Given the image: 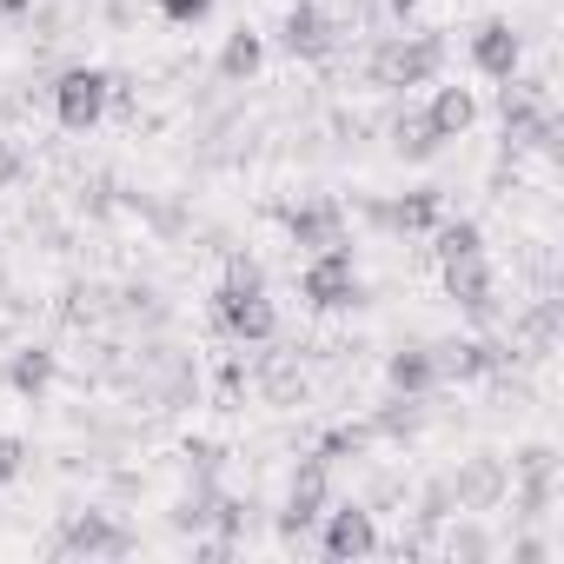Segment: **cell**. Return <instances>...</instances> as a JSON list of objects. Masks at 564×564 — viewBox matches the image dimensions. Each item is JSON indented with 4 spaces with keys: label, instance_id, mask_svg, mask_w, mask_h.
Segmentation results:
<instances>
[{
    "label": "cell",
    "instance_id": "cell-1",
    "mask_svg": "<svg viewBox=\"0 0 564 564\" xmlns=\"http://www.w3.org/2000/svg\"><path fill=\"white\" fill-rule=\"evenodd\" d=\"M213 319H219V333L239 339V346H265V339L279 333V313H272V300H265L259 259H246V252L226 259V279L213 286Z\"/></svg>",
    "mask_w": 564,
    "mask_h": 564
},
{
    "label": "cell",
    "instance_id": "cell-2",
    "mask_svg": "<svg viewBox=\"0 0 564 564\" xmlns=\"http://www.w3.org/2000/svg\"><path fill=\"white\" fill-rule=\"evenodd\" d=\"M438 67H445V34H386L366 61V80L386 94H405V87L438 80Z\"/></svg>",
    "mask_w": 564,
    "mask_h": 564
},
{
    "label": "cell",
    "instance_id": "cell-3",
    "mask_svg": "<svg viewBox=\"0 0 564 564\" xmlns=\"http://www.w3.org/2000/svg\"><path fill=\"white\" fill-rule=\"evenodd\" d=\"M498 120H505V147H538L557 153V107H551V80H498Z\"/></svg>",
    "mask_w": 564,
    "mask_h": 564
},
{
    "label": "cell",
    "instance_id": "cell-4",
    "mask_svg": "<svg viewBox=\"0 0 564 564\" xmlns=\"http://www.w3.org/2000/svg\"><path fill=\"white\" fill-rule=\"evenodd\" d=\"M300 293H306L313 313H346V306H359V300H366V279H359L352 246H319V252L306 259V272H300Z\"/></svg>",
    "mask_w": 564,
    "mask_h": 564
},
{
    "label": "cell",
    "instance_id": "cell-5",
    "mask_svg": "<svg viewBox=\"0 0 564 564\" xmlns=\"http://www.w3.org/2000/svg\"><path fill=\"white\" fill-rule=\"evenodd\" d=\"M47 100H54V120H61L67 133H94V127L107 120V107H113V74H107V67H67V74L47 87Z\"/></svg>",
    "mask_w": 564,
    "mask_h": 564
},
{
    "label": "cell",
    "instance_id": "cell-6",
    "mask_svg": "<svg viewBox=\"0 0 564 564\" xmlns=\"http://www.w3.org/2000/svg\"><path fill=\"white\" fill-rule=\"evenodd\" d=\"M47 551H54V557H133L140 538H133L113 511H74Z\"/></svg>",
    "mask_w": 564,
    "mask_h": 564
},
{
    "label": "cell",
    "instance_id": "cell-7",
    "mask_svg": "<svg viewBox=\"0 0 564 564\" xmlns=\"http://www.w3.org/2000/svg\"><path fill=\"white\" fill-rule=\"evenodd\" d=\"M326 498H333V465L313 452V458H300V471H293V485H286V505H279V538L300 544V538L319 524Z\"/></svg>",
    "mask_w": 564,
    "mask_h": 564
},
{
    "label": "cell",
    "instance_id": "cell-8",
    "mask_svg": "<svg viewBox=\"0 0 564 564\" xmlns=\"http://www.w3.org/2000/svg\"><path fill=\"white\" fill-rule=\"evenodd\" d=\"M140 386L153 392V405H193L199 399V366H193V352H180V346H140Z\"/></svg>",
    "mask_w": 564,
    "mask_h": 564
},
{
    "label": "cell",
    "instance_id": "cell-9",
    "mask_svg": "<svg viewBox=\"0 0 564 564\" xmlns=\"http://www.w3.org/2000/svg\"><path fill=\"white\" fill-rule=\"evenodd\" d=\"M445 300L471 319V326H491L498 319V279L485 265V252H465V259H445Z\"/></svg>",
    "mask_w": 564,
    "mask_h": 564
},
{
    "label": "cell",
    "instance_id": "cell-10",
    "mask_svg": "<svg viewBox=\"0 0 564 564\" xmlns=\"http://www.w3.org/2000/svg\"><path fill=\"white\" fill-rule=\"evenodd\" d=\"M432 352H438V379H452V386L505 379V366H518V352L505 339H452V346H432Z\"/></svg>",
    "mask_w": 564,
    "mask_h": 564
},
{
    "label": "cell",
    "instance_id": "cell-11",
    "mask_svg": "<svg viewBox=\"0 0 564 564\" xmlns=\"http://www.w3.org/2000/svg\"><path fill=\"white\" fill-rule=\"evenodd\" d=\"M279 47H286L293 61H326L339 47V28H333V14L319 8V0H293L286 21H279Z\"/></svg>",
    "mask_w": 564,
    "mask_h": 564
},
{
    "label": "cell",
    "instance_id": "cell-12",
    "mask_svg": "<svg viewBox=\"0 0 564 564\" xmlns=\"http://www.w3.org/2000/svg\"><path fill=\"white\" fill-rule=\"evenodd\" d=\"M366 219L412 239V232H432L445 219V193L438 186H419V193H399V199H366Z\"/></svg>",
    "mask_w": 564,
    "mask_h": 564
},
{
    "label": "cell",
    "instance_id": "cell-13",
    "mask_svg": "<svg viewBox=\"0 0 564 564\" xmlns=\"http://www.w3.org/2000/svg\"><path fill=\"white\" fill-rule=\"evenodd\" d=\"M445 485H452V505L458 511H498L505 491H511V465L505 458H465Z\"/></svg>",
    "mask_w": 564,
    "mask_h": 564
},
{
    "label": "cell",
    "instance_id": "cell-14",
    "mask_svg": "<svg viewBox=\"0 0 564 564\" xmlns=\"http://www.w3.org/2000/svg\"><path fill=\"white\" fill-rule=\"evenodd\" d=\"M319 518H326L319 551H326L333 564H352V557H372V551H379V524H372L366 505H333V511H319Z\"/></svg>",
    "mask_w": 564,
    "mask_h": 564
},
{
    "label": "cell",
    "instance_id": "cell-15",
    "mask_svg": "<svg viewBox=\"0 0 564 564\" xmlns=\"http://www.w3.org/2000/svg\"><path fill=\"white\" fill-rule=\"evenodd\" d=\"M279 219H286L293 246H306V252H319V246H346V206H339V199H326V193H313V199L286 206Z\"/></svg>",
    "mask_w": 564,
    "mask_h": 564
},
{
    "label": "cell",
    "instance_id": "cell-16",
    "mask_svg": "<svg viewBox=\"0 0 564 564\" xmlns=\"http://www.w3.org/2000/svg\"><path fill=\"white\" fill-rule=\"evenodd\" d=\"M518 61H524V41H518L511 21H485V28L471 34V67H478L485 80H511Z\"/></svg>",
    "mask_w": 564,
    "mask_h": 564
},
{
    "label": "cell",
    "instance_id": "cell-17",
    "mask_svg": "<svg viewBox=\"0 0 564 564\" xmlns=\"http://www.w3.org/2000/svg\"><path fill=\"white\" fill-rule=\"evenodd\" d=\"M54 379H61V352H54V346H21V352H8V392H14V399L41 405V399L54 392Z\"/></svg>",
    "mask_w": 564,
    "mask_h": 564
},
{
    "label": "cell",
    "instance_id": "cell-18",
    "mask_svg": "<svg viewBox=\"0 0 564 564\" xmlns=\"http://www.w3.org/2000/svg\"><path fill=\"white\" fill-rule=\"evenodd\" d=\"M386 379H392V392H405V399H432V392L445 386L432 346H399V352L386 359Z\"/></svg>",
    "mask_w": 564,
    "mask_h": 564
},
{
    "label": "cell",
    "instance_id": "cell-19",
    "mask_svg": "<svg viewBox=\"0 0 564 564\" xmlns=\"http://www.w3.org/2000/svg\"><path fill=\"white\" fill-rule=\"evenodd\" d=\"M471 120H478V100H471L465 87H438V94H432V107H425V127H432V140H438V147H445V140H458Z\"/></svg>",
    "mask_w": 564,
    "mask_h": 564
},
{
    "label": "cell",
    "instance_id": "cell-20",
    "mask_svg": "<svg viewBox=\"0 0 564 564\" xmlns=\"http://www.w3.org/2000/svg\"><path fill=\"white\" fill-rule=\"evenodd\" d=\"M259 61H265V41H259L252 28H239V34H226V47H219V80H226V87H246V80L259 74Z\"/></svg>",
    "mask_w": 564,
    "mask_h": 564
},
{
    "label": "cell",
    "instance_id": "cell-21",
    "mask_svg": "<svg viewBox=\"0 0 564 564\" xmlns=\"http://www.w3.org/2000/svg\"><path fill=\"white\" fill-rule=\"evenodd\" d=\"M259 392H265L272 405H293V399H306V372H300V359H293V352L265 359V366H259Z\"/></svg>",
    "mask_w": 564,
    "mask_h": 564
},
{
    "label": "cell",
    "instance_id": "cell-22",
    "mask_svg": "<svg viewBox=\"0 0 564 564\" xmlns=\"http://www.w3.org/2000/svg\"><path fill=\"white\" fill-rule=\"evenodd\" d=\"M432 252H438V265H445V259H465V252H485L478 219H438V226H432Z\"/></svg>",
    "mask_w": 564,
    "mask_h": 564
},
{
    "label": "cell",
    "instance_id": "cell-23",
    "mask_svg": "<svg viewBox=\"0 0 564 564\" xmlns=\"http://www.w3.org/2000/svg\"><path fill=\"white\" fill-rule=\"evenodd\" d=\"M213 498H219V485H213V478H193V491L166 511V524H173V531H206V524H213Z\"/></svg>",
    "mask_w": 564,
    "mask_h": 564
},
{
    "label": "cell",
    "instance_id": "cell-24",
    "mask_svg": "<svg viewBox=\"0 0 564 564\" xmlns=\"http://www.w3.org/2000/svg\"><path fill=\"white\" fill-rule=\"evenodd\" d=\"M419 425H425V399H405V392H399V399L372 419V438H405V432H419Z\"/></svg>",
    "mask_w": 564,
    "mask_h": 564
},
{
    "label": "cell",
    "instance_id": "cell-25",
    "mask_svg": "<svg viewBox=\"0 0 564 564\" xmlns=\"http://www.w3.org/2000/svg\"><path fill=\"white\" fill-rule=\"evenodd\" d=\"M392 147H399L405 160H432V153H438V140H432V127H425V113H399V120H392Z\"/></svg>",
    "mask_w": 564,
    "mask_h": 564
},
{
    "label": "cell",
    "instance_id": "cell-26",
    "mask_svg": "<svg viewBox=\"0 0 564 564\" xmlns=\"http://www.w3.org/2000/svg\"><path fill=\"white\" fill-rule=\"evenodd\" d=\"M366 445H372V425H339V432H326V438H319V458H326V465H339V458H359Z\"/></svg>",
    "mask_w": 564,
    "mask_h": 564
},
{
    "label": "cell",
    "instance_id": "cell-27",
    "mask_svg": "<svg viewBox=\"0 0 564 564\" xmlns=\"http://www.w3.org/2000/svg\"><path fill=\"white\" fill-rule=\"evenodd\" d=\"M28 458H34V452H28V438H14V432H0V491H8V485H14V478L28 471Z\"/></svg>",
    "mask_w": 564,
    "mask_h": 564
},
{
    "label": "cell",
    "instance_id": "cell-28",
    "mask_svg": "<svg viewBox=\"0 0 564 564\" xmlns=\"http://www.w3.org/2000/svg\"><path fill=\"white\" fill-rule=\"evenodd\" d=\"M160 14H166L173 28H199V21L213 14V0H160Z\"/></svg>",
    "mask_w": 564,
    "mask_h": 564
},
{
    "label": "cell",
    "instance_id": "cell-29",
    "mask_svg": "<svg viewBox=\"0 0 564 564\" xmlns=\"http://www.w3.org/2000/svg\"><path fill=\"white\" fill-rule=\"evenodd\" d=\"M28 173V153H21V140H0V186H14Z\"/></svg>",
    "mask_w": 564,
    "mask_h": 564
},
{
    "label": "cell",
    "instance_id": "cell-30",
    "mask_svg": "<svg viewBox=\"0 0 564 564\" xmlns=\"http://www.w3.org/2000/svg\"><path fill=\"white\" fill-rule=\"evenodd\" d=\"M445 551H465V557H485V551H491V538H485V531H452V538H445Z\"/></svg>",
    "mask_w": 564,
    "mask_h": 564
},
{
    "label": "cell",
    "instance_id": "cell-31",
    "mask_svg": "<svg viewBox=\"0 0 564 564\" xmlns=\"http://www.w3.org/2000/svg\"><path fill=\"white\" fill-rule=\"evenodd\" d=\"M511 557H524V564H544V557H551V544H544V538H518V544H511Z\"/></svg>",
    "mask_w": 564,
    "mask_h": 564
},
{
    "label": "cell",
    "instance_id": "cell-32",
    "mask_svg": "<svg viewBox=\"0 0 564 564\" xmlns=\"http://www.w3.org/2000/svg\"><path fill=\"white\" fill-rule=\"evenodd\" d=\"M0 14H34V0H0Z\"/></svg>",
    "mask_w": 564,
    "mask_h": 564
},
{
    "label": "cell",
    "instance_id": "cell-33",
    "mask_svg": "<svg viewBox=\"0 0 564 564\" xmlns=\"http://www.w3.org/2000/svg\"><path fill=\"white\" fill-rule=\"evenodd\" d=\"M386 8H392V14H412V8H419V0H386Z\"/></svg>",
    "mask_w": 564,
    "mask_h": 564
}]
</instances>
